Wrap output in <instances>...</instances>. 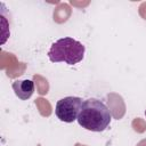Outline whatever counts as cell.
Instances as JSON below:
<instances>
[{
    "label": "cell",
    "instance_id": "obj_3",
    "mask_svg": "<svg viewBox=\"0 0 146 146\" xmlns=\"http://www.w3.org/2000/svg\"><path fill=\"white\" fill-rule=\"evenodd\" d=\"M82 99L75 96H67L59 99L55 106V114L62 122L72 123L78 120L82 106Z\"/></svg>",
    "mask_w": 146,
    "mask_h": 146
},
{
    "label": "cell",
    "instance_id": "obj_4",
    "mask_svg": "<svg viewBox=\"0 0 146 146\" xmlns=\"http://www.w3.org/2000/svg\"><path fill=\"white\" fill-rule=\"evenodd\" d=\"M13 90L19 99L27 100L34 92V82L30 79L16 80L13 82Z\"/></svg>",
    "mask_w": 146,
    "mask_h": 146
},
{
    "label": "cell",
    "instance_id": "obj_1",
    "mask_svg": "<svg viewBox=\"0 0 146 146\" xmlns=\"http://www.w3.org/2000/svg\"><path fill=\"white\" fill-rule=\"evenodd\" d=\"M111 120L112 114L108 107L99 99L89 98L83 100L76 121L86 130L102 132L107 129Z\"/></svg>",
    "mask_w": 146,
    "mask_h": 146
},
{
    "label": "cell",
    "instance_id": "obj_5",
    "mask_svg": "<svg viewBox=\"0 0 146 146\" xmlns=\"http://www.w3.org/2000/svg\"><path fill=\"white\" fill-rule=\"evenodd\" d=\"M145 115H146V110H145Z\"/></svg>",
    "mask_w": 146,
    "mask_h": 146
},
{
    "label": "cell",
    "instance_id": "obj_2",
    "mask_svg": "<svg viewBox=\"0 0 146 146\" xmlns=\"http://www.w3.org/2000/svg\"><path fill=\"white\" fill-rule=\"evenodd\" d=\"M86 52V47L78 40L65 36L56 40L48 50V58L51 63H66L75 65L80 63Z\"/></svg>",
    "mask_w": 146,
    "mask_h": 146
}]
</instances>
